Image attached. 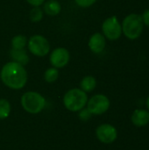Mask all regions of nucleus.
<instances>
[{
	"label": "nucleus",
	"mask_w": 149,
	"mask_h": 150,
	"mask_svg": "<svg viewBox=\"0 0 149 150\" xmlns=\"http://www.w3.org/2000/svg\"><path fill=\"white\" fill-rule=\"evenodd\" d=\"M43 10L45 13L49 16H56L60 13L61 6L56 0H48L44 4Z\"/></svg>",
	"instance_id": "obj_13"
},
{
	"label": "nucleus",
	"mask_w": 149,
	"mask_h": 150,
	"mask_svg": "<svg viewBox=\"0 0 149 150\" xmlns=\"http://www.w3.org/2000/svg\"><path fill=\"white\" fill-rule=\"evenodd\" d=\"M147 106H148V109L149 110V98H148V100H147Z\"/></svg>",
	"instance_id": "obj_23"
},
{
	"label": "nucleus",
	"mask_w": 149,
	"mask_h": 150,
	"mask_svg": "<svg viewBox=\"0 0 149 150\" xmlns=\"http://www.w3.org/2000/svg\"><path fill=\"white\" fill-rule=\"evenodd\" d=\"M0 78L8 88L20 90L27 82V72L23 65L15 62H10L2 68Z\"/></svg>",
	"instance_id": "obj_1"
},
{
	"label": "nucleus",
	"mask_w": 149,
	"mask_h": 150,
	"mask_svg": "<svg viewBox=\"0 0 149 150\" xmlns=\"http://www.w3.org/2000/svg\"><path fill=\"white\" fill-rule=\"evenodd\" d=\"M59 76V72L56 68H49L45 71L44 78L47 83H54L57 80Z\"/></svg>",
	"instance_id": "obj_17"
},
{
	"label": "nucleus",
	"mask_w": 149,
	"mask_h": 150,
	"mask_svg": "<svg viewBox=\"0 0 149 150\" xmlns=\"http://www.w3.org/2000/svg\"><path fill=\"white\" fill-rule=\"evenodd\" d=\"M110 107L109 98L103 95L97 94L93 96L87 102V109L94 115H100L105 113Z\"/></svg>",
	"instance_id": "obj_7"
},
{
	"label": "nucleus",
	"mask_w": 149,
	"mask_h": 150,
	"mask_svg": "<svg viewBox=\"0 0 149 150\" xmlns=\"http://www.w3.org/2000/svg\"><path fill=\"white\" fill-rule=\"evenodd\" d=\"M11 58L12 59V62H18L21 65H25L29 62V56L26 54V51L25 49H13L11 48L10 51Z\"/></svg>",
	"instance_id": "obj_12"
},
{
	"label": "nucleus",
	"mask_w": 149,
	"mask_h": 150,
	"mask_svg": "<svg viewBox=\"0 0 149 150\" xmlns=\"http://www.w3.org/2000/svg\"><path fill=\"white\" fill-rule=\"evenodd\" d=\"M132 122L136 127H144L149 123V112L146 110H135L132 115Z\"/></svg>",
	"instance_id": "obj_11"
},
{
	"label": "nucleus",
	"mask_w": 149,
	"mask_h": 150,
	"mask_svg": "<svg viewBox=\"0 0 149 150\" xmlns=\"http://www.w3.org/2000/svg\"><path fill=\"white\" fill-rule=\"evenodd\" d=\"M92 114L87 108H83L79 111V118L83 121H88L91 118Z\"/></svg>",
	"instance_id": "obj_19"
},
{
	"label": "nucleus",
	"mask_w": 149,
	"mask_h": 150,
	"mask_svg": "<svg viewBox=\"0 0 149 150\" xmlns=\"http://www.w3.org/2000/svg\"><path fill=\"white\" fill-rule=\"evenodd\" d=\"M70 59V54L68 49L64 47H57L54 49L50 54V63L54 68L61 69L65 67Z\"/></svg>",
	"instance_id": "obj_8"
},
{
	"label": "nucleus",
	"mask_w": 149,
	"mask_h": 150,
	"mask_svg": "<svg viewBox=\"0 0 149 150\" xmlns=\"http://www.w3.org/2000/svg\"><path fill=\"white\" fill-rule=\"evenodd\" d=\"M122 32L130 40L139 38L143 31L144 23L141 15L132 13L126 16L122 23Z\"/></svg>",
	"instance_id": "obj_3"
},
{
	"label": "nucleus",
	"mask_w": 149,
	"mask_h": 150,
	"mask_svg": "<svg viewBox=\"0 0 149 150\" xmlns=\"http://www.w3.org/2000/svg\"><path fill=\"white\" fill-rule=\"evenodd\" d=\"M27 44L29 51L38 57H43L47 55L50 51V44L48 40L44 36L40 34L32 35L30 37Z\"/></svg>",
	"instance_id": "obj_5"
},
{
	"label": "nucleus",
	"mask_w": 149,
	"mask_h": 150,
	"mask_svg": "<svg viewBox=\"0 0 149 150\" xmlns=\"http://www.w3.org/2000/svg\"><path fill=\"white\" fill-rule=\"evenodd\" d=\"M105 37L100 33H96L91 35L89 40V47L95 54L101 53L105 49Z\"/></svg>",
	"instance_id": "obj_10"
},
{
	"label": "nucleus",
	"mask_w": 149,
	"mask_h": 150,
	"mask_svg": "<svg viewBox=\"0 0 149 150\" xmlns=\"http://www.w3.org/2000/svg\"><path fill=\"white\" fill-rule=\"evenodd\" d=\"M11 112V105L7 99H0V120H4L9 117Z\"/></svg>",
	"instance_id": "obj_16"
},
{
	"label": "nucleus",
	"mask_w": 149,
	"mask_h": 150,
	"mask_svg": "<svg viewBox=\"0 0 149 150\" xmlns=\"http://www.w3.org/2000/svg\"><path fill=\"white\" fill-rule=\"evenodd\" d=\"M43 18V11L39 6L33 7L30 11V19L32 22H40Z\"/></svg>",
	"instance_id": "obj_18"
},
{
	"label": "nucleus",
	"mask_w": 149,
	"mask_h": 150,
	"mask_svg": "<svg viewBox=\"0 0 149 150\" xmlns=\"http://www.w3.org/2000/svg\"><path fill=\"white\" fill-rule=\"evenodd\" d=\"M96 85H97V81L95 77H93L92 76H87L83 77L80 83L81 90L83 91L84 92L92 91L96 88Z\"/></svg>",
	"instance_id": "obj_14"
},
{
	"label": "nucleus",
	"mask_w": 149,
	"mask_h": 150,
	"mask_svg": "<svg viewBox=\"0 0 149 150\" xmlns=\"http://www.w3.org/2000/svg\"><path fill=\"white\" fill-rule=\"evenodd\" d=\"M141 18H142L144 25H146L149 27V10H146L143 12V14L141 15Z\"/></svg>",
	"instance_id": "obj_21"
},
{
	"label": "nucleus",
	"mask_w": 149,
	"mask_h": 150,
	"mask_svg": "<svg viewBox=\"0 0 149 150\" xmlns=\"http://www.w3.org/2000/svg\"><path fill=\"white\" fill-rule=\"evenodd\" d=\"M97 138L103 143H112L118 136L116 128L110 124H103L99 126L96 130Z\"/></svg>",
	"instance_id": "obj_9"
},
{
	"label": "nucleus",
	"mask_w": 149,
	"mask_h": 150,
	"mask_svg": "<svg viewBox=\"0 0 149 150\" xmlns=\"http://www.w3.org/2000/svg\"><path fill=\"white\" fill-rule=\"evenodd\" d=\"M87 102L88 97L86 92L77 88L67 91L63 98L64 106L70 112H79L85 107Z\"/></svg>",
	"instance_id": "obj_2"
},
{
	"label": "nucleus",
	"mask_w": 149,
	"mask_h": 150,
	"mask_svg": "<svg viewBox=\"0 0 149 150\" xmlns=\"http://www.w3.org/2000/svg\"><path fill=\"white\" fill-rule=\"evenodd\" d=\"M97 0H75L76 4L80 6V7H83V8H87V7H90L93 4L96 3Z\"/></svg>",
	"instance_id": "obj_20"
},
{
	"label": "nucleus",
	"mask_w": 149,
	"mask_h": 150,
	"mask_svg": "<svg viewBox=\"0 0 149 150\" xmlns=\"http://www.w3.org/2000/svg\"><path fill=\"white\" fill-rule=\"evenodd\" d=\"M26 2L29 4L32 5L33 7H35V6H40L41 4H43L45 0H26Z\"/></svg>",
	"instance_id": "obj_22"
},
{
	"label": "nucleus",
	"mask_w": 149,
	"mask_h": 150,
	"mask_svg": "<svg viewBox=\"0 0 149 150\" xmlns=\"http://www.w3.org/2000/svg\"><path fill=\"white\" fill-rule=\"evenodd\" d=\"M27 38L25 35L18 34L11 40V48L13 49H24L27 44Z\"/></svg>",
	"instance_id": "obj_15"
},
{
	"label": "nucleus",
	"mask_w": 149,
	"mask_h": 150,
	"mask_svg": "<svg viewBox=\"0 0 149 150\" xmlns=\"http://www.w3.org/2000/svg\"><path fill=\"white\" fill-rule=\"evenodd\" d=\"M21 105L25 112L31 114H37L44 109L46 99L38 92L27 91L21 97Z\"/></svg>",
	"instance_id": "obj_4"
},
{
	"label": "nucleus",
	"mask_w": 149,
	"mask_h": 150,
	"mask_svg": "<svg viewBox=\"0 0 149 150\" xmlns=\"http://www.w3.org/2000/svg\"><path fill=\"white\" fill-rule=\"evenodd\" d=\"M102 30L104 36L110 40H118L122 34V26L116 16L106 18L102 25Z\"/></svg>",
	"instance_id": "obj_6"
}]
</instances>
